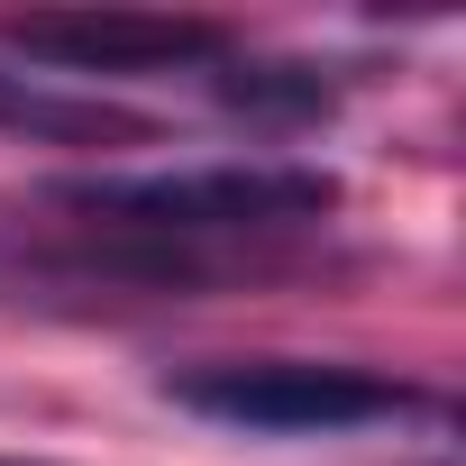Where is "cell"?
<instances>
[{
    "instance_id": "obj_1",
    "label": "cell",
    "mask_w": 466,
    "mask_h": 466,
    "mask_svg": "<svg viewBox=\"0 0 466 466\" xmlns=\"http://www.w3.org/2000/svg\"><path fill=\"white\" fill-rule=\"evenodd\" d=\"M56 210H74L110 248L119 275L183 284L201 275L210 248L238 238H284V228H320L339 210V174L284 165V156H228V165H147V174H65L46 183Z\"/></svg>"
},
{
    "instance_id": "obj_2",
    "label": "cell",
    "mask_w": 466,
    "mask_h": 466,
    "mask_svg": "<svg viewBox=\"0 0 466 466\" xmlns=\"http://www.w3.org/2000/svg\"><path fill=\"white\" fill-rule=\"evenodd\" d=\"M165 402L248 439H357V430H393L430 411L411 375L348 366V357H201L165 375Z\"/></svg>"
},
{
    "instance_id": "obj_3",
    "label": "cell",
    "mask_w": 466,
    "mask_h": 466,
    "mask_svg": "<svg viewBox=\"0 0 466 466\" xmlns=\"http://www.w3.org/2000/svg\"><path fill=\"white\" fill-rule=\"evenodd\" d=\"M0 46L19 65H37L46 83L101 74V83H156V74H201L228 65L219 19H165V10H28V19H0Z\"/></svg>"
},
{
    "instance_id": "obj_4",
    "label": "cell",
    "mask_w": 466,
    "mask_h": 466,
    "mask_svg": "<svg viewBox=\"0 0 466 466\" xmlns=\"http://www.w3.org/2000/svg\"><path fill=\"white\" fill-rule=\"evenodd\" d=\"M0 128L28 147H147L156 137L137 110L74 92V83H46V74H19V65H0Z\"/></svg>"
},
{
    "instance_id": "obj_5",
    "label": "cell",
    "mask_w": 466,
    "mask_h": 466,
    "mask_svg": "<svg viewBox=\"0 0 466 466\" xmlns=\"http://www.w3.org/2000/svg\"><path fill=\"white\" fill-rule=\"evenodd\" d=\"M238 110H284V119H311V110H329V83L311 74V65H228V83H219Z\"/></svg>"
},
{
    "instance_id": "obj_6",
    "label": "cell",
    "mask_w": 466,
    "mask_h": 466,
    "mask_svg": "<svg viewBox=\"0 0 466 466\" xmlns=\"http://www.w3.org/2000/svg\"><path fill=\"white\" fill-rule=\"evenodd\" d=\"M0 466H28V457H0Z\"/></svg>"
}]
</instances>
